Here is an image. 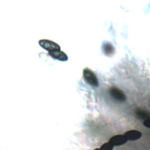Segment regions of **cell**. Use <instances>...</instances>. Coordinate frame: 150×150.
Returning <instances> with one entry per match:
<instances>
[{
	"label": "cell",
	"instance_id": "cell-1",
	"mask_svg": "<svg viewBox=\"0 0 150 150\" xmlns=\"http://www.w3.org/2000/svg\"><path fill=\"white\" fill-rule=\"evenodd\" d=\"M83 77L86 81L92 86L97 87L98 86V80L96 74L89 69H83Z\"/></svg>",
	"mask_w": 150,
	"mask_h": 150
},
{
	"label": "cell",
	"instance_id": "cell-2",
	"mask_svg": "<svg viewBox=\"0 0 150 150\" xmlns=\"http://www.w3.org/2000/svg\"><path fill=\"white\" fill-rule=\"evenodd\" d=\"M39 43L42 48L47 50L48 52L60 50V47L59 45L50 40L42 39L39 41Z\"/></svg>",
	"mask_w": 150,
	"mask_h": 150
},
{
	"label": "cell",
	"instance_id": "cell-3",
	"mask_svg": "<svg viewBox=\"0 0 150 150\" xmlns=\"http://www.w3.org/2000/svg\"><path fill=\"white\" fill-rule=\"evenodd\" d=\"M110 93L112 97L119 101H124L126 100V96L122 90L115 87H112L110 88Z\"/></svg>",
	"mask_w": 150,
	"mask_h": 150
},
{
	"label": "cell",
	"instance_id": "cell-4",
	"mask_svg": "<svg viewBox=\"0 0 150 150\" xmlns=\"http://www.w3.org/2000/svg\"><path fill=\"white\" fill-rule=\"evenodd\" d=\"M127 141V139L124 136V135L119 134L111 137L109 139V142L114 146H120L125 144Z\"/></svg>",
	"mask_w": 150,
	"mask_h": 150
},
{
	"label": "cell",
	"instance_id": "cell-5",
	"mask_svg": "<svg viewBox=\"0 0 150 150\" xmlns=\"http://www.w3.org/2000/svg\"><path fill=\"white\" fill-rule=\"evenodd\" d=\"M124 136L129 141H135L139 139L142 137V133L135 129H132L125 132L124 134Z\"/></svg>",
	"mask_w": 150,
	"mask_h": 150
},
{
	"label": "cell",
	"instance_id": "cell-6",
	"mask_svg": "<svg viewBox=\"0 0 150 150\" xmlns=\"http://www.w3.org/2000/svg\"><path fill=\"white\" fill-rule=\"evenodd\" d=\"M48 54L52 58L59 60L60 61H67L68 60V57L67 54L60 50L48 52Z\"/></svg>",
	"mask_w": 150,
	"mask_h": 150
},
{
	"label": "cell",
	"instance_id": "cell-7",
	"mask_svg": "<svg viewBox=\"0 0 150 150\" xmlns=\"http://www.w3.org/2000/svg\"><path fill=\"white\" fill-rule=\"evenodd\" d=\"M103 50L105 55L110 56L114 53V47L111 43L105 42L103 45Z\"/></svg>",
	"mask_w": 150,
	"mask_h": 150
},
{
	"label": "cell",
	"instance_id": "cell-8",
	"mask_svg": "<svg viewBox=\"0 0 150 150\" xmlns=\"http://www.w3.org/2000/svg\"><path fill=\"white\" fill-rule=\"evenodd\" d=\"M114 148V145H112L110 142H107L103 144L100 148H99L100 150H112Z\"/></svg>",
	"mask_w": 150,
	"mask_h": 150
},
{
	"label": "cell",
	"instance_id": "cell-9",
	"mask_svg": "<svg viewBox=\"0 0 150 150\" xmlns=\"http://www.w3.org/2000/svg\"><path fill=\"white\" fill-rule=\"evenodd\" d=\"M137 115L141 118H146L148 117V114L147 112H145L142 110H137L136 111Z\"/></svg>",
	"mask_w": 150,
	"mask_h": 150
},
{
	"label": "cell",
	"instance_id": "cell-10",
	"mask_svg": "<svg viewBox=\"0 0 150 150\" xmlns=\"http://www.w3.org/2000/svg\"><path fill=\"white\" fill-rule=\"evenodd\" d=\"M143 124L145 127H146V128H150V118L149 119H146V120L144 121V122H143Z\"/></svg>",
	"mask_w": 150,
	"mask_h": 150
},
{
	"label": "cell",
	"instance_id": "cell-11",
	"mask_svg": "<svg viewBox=\"0 0 150 150\" xmlns=\"http://www.w3.org/2000/svg\"><path fill=\"white\" fill-rule=\"evenodd\" d=\"M94 150H100V149H99V148H96V149H94Z\"/></svg>",
	"mask_w": 150,
	"mask_h": 150
}]
</instances>
